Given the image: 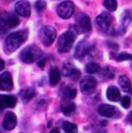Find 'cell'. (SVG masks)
<instances>
[{"label":"cell","mask_w":132,"mask_h":133,"mask_svg":"<svg viewBox=\"0 0 132 133\" xmlns=\"http://www.w3.org/2000/svg\"><path fill=\"white\" fill-rule=\"evenodd\" d=\"M99 115L105 117V118H113L116 116V108L113 105H108V104H102L100 105L98 108Z\"/></svg>","instance_id":"cell-14"},{"label":"cell","mask_w":132,"mask_h":133,"mask_svg":"<svg viewBox=\"0 0 132 133\" xmlns=\"http://www.w3.org/2000/svg\"><path fill=\"white\" fill-rule=\"evenodd\" d=\"M0 22H1V32L4 33L8 28H15L19 25L20 21L18 17L15 15H9L6 11H2L0 15Z\"/></svg>","instance_id":"cell-4"},{"label":"cell","mask_w":132,"mask_h":133,"mask_svg":"<svg viewBox=\"0 0 132 133\" xmlns=\"http://www.w3.org/2000/svg\"><path fill=\"white\" fill-rule=\"evenodd\" d=\"M121 104H122V106L124 108H128L130 106V104H131V100L128 96H124L121 100Z\"/></svg>","instance_id":"cell-29"},{"label":"cell","mask_w":132,"mask_h":133,"mask_svg":"<svg viewBox=\"0 0 132 133\" xmlns=\"http://www.w3.org/2000/svg\"><path fill=\"white\" fill-rule=\"evenodd\" d=\"M127 120H128V121H131V120H132V111L130 112V114H129V116H128Z\"/></svg>","instance_id":"cell-34"},{"label":"cell","mask_w":132,"mask_h":133,"mask_svg":"<svg viewBox=\"0 0 132 133\" xmlns=\"http://www.w3.org/2000/svg\"><path fill=\"white\" fill-rule=\"evenodd\" d=\"M75 67L73 66L70 62H66L63 65V69H62V72H63V75L65 76H71V74L75 71Z\"/></svg>","instance_id":"cell-22"},{"label":"cell","mask_w":132,"mask_h":133,"mask_svg":"<svg viewBox=\"0 0 132 133\" xmlns=\"http://www.w3.org/2000/svg\"><path fill=\"white\" fill-rule=\"evenodd\" d=\"M45 6H47V3H45L44 0H37L36 3H35V8H36V10H38V11L43 10V9L45 8Z\"/></svg>","instance_id":"cell-27"},{"label":"cell","mask_w":132,"mask_h":133,"mask_svg":"<svg viewBox=\"0 0 132 133\" xmlns=\"http://www.w3.org/2000/svg\"><path fill=\"white\" fill-rule=\"evenodd\" d=\"M96 26L100 31L102 32H106L113 23V17L108 14V12H102L101 15H99L98 17L95 20Z\"/></svg>","instance_id":"cell-6"},{"label":"cell","mask_w":132,"mask_h":133,"mask_svg":"<svg viewBox=\"0 0 132 133\" xmlns=\"http://www.w3.org/2000/svg\"><path fill=\"white\" fill-rule=\"evenodd\" d=\"M93 49V44L88 42L87 40H82L78 42V44L76 45L75 48V53H74V56L77 58V59H82L84 58L88 53H90Z\"/></svg>","instance_id":"cell-8"},{"label":"cell","mask_w":132,"mask_h":133,"mask_svg":"<svg viewBox=\"0 0 132 133\" xmlns=\"http://www.w3.org/2000/svg\"><path fill=\"white\" fill-rule=\"evenodd\" d=\"M129 21H130L129 12H126V14H125V16H124V18H123V27H124V28H126V27H127V25H128Z\"/></svg>","instance_id":"cell-30"},{"label":"cell","mask_w":132,"mask_h":133,"mask_svg":"<svg viewBox=\"0 0 132 133\" xmlns=\"http://www.w3.org/2000/svg\"><path fill=\"white\" fill-rule=\"evenodd\" d=\"M15 10L18 15L21 17H29L31 14V6L28 1L26 0H21L18 1L15 5Z\"/></svg>","instance_id":"cell-10"},{"label":"cell","mask_w":132,"mask_h":133,"mask_svg":"<svg viewBox=\"0 0 132 133\" xmlns=\"http://www.w3.org/2000/svg\"><path fill=\"white\" fill-rule=\"evenodd\" d=\"M61 79V73L60 70L57 67H53L50 71V84L52 86H56Z\"/></svg>","instance_id":"cell-17"},{"label":"cell","mask_w":132,"mask_h":133,"mask_svg":"<svg viewBox=\"0 0 132 133\" xmlns=\"http://www.w3.org/2000/svg\"><path fill=\"white\" fill-rule=\"evenodd\" d=\"M119 84L122 88L123 91L127 92V93H131L132 92V85L130 79L126 76V75H121L119 78Z\"/></svg>","instance_id":"cell-19"},{"label":"cell","mask_w":132,"mask_h":133,"mask_svg":"<svg viewBox=\"0 0 132 133\" xmlns=\"http://www.w3.org/2000/svg\"><path fill=\"white\" fill-rule=\"evenodd\" d=\"M17 122L18 121H17L16 115L14 112H11V111H8V112H6V115H5L4 119H3L2 126H3V128L5 130H12L17 126Z\"/></svg>","instance_id":"cell-12"},{"label":"cell","mask_w":132,"mask_h":133,"mask_svg":"<svg viewBox=\"0 0 132 133\" xmlns=\"http://www.w3.org/2000/svg\"><path fill=\"white\" fill-rule=\"evenodd\" d=\"M106 97H107V99L113 101V102H118V101H120V99H122L121 98V93L118 90V88L113 87V86L109 87V88H107Z\"/></svg>","instance_id":"cell-16"},{"label":"cell","mask_w":132,"mask_h":133,"mask_svg":"<svg viewBox=\"0 0 132 133\" xmlns=\"http://www.w3.org/2000/svg\"><path fill=\"white\" fill-rule=\"evenodd\" d=\"M103 74L107 77V78H113L114 77V74H115V71L114 69H111L110 67H105L103 69Z\"/></svg>","instance_id":"cell-28"},{"label":"cell","mask_w":132,"mask_h":133,"mask_svg":"<svg viewBox=\"0 0 132 133\" xmlns=\"http://www.w3.org/2000/svg\"><path fill=\"white\" fill-rule=\"evenodd\" d=\"M56 30L52 26H44L39 31V38L45 46H50L56 39Z\"/></svg>","instance_id":"cell-5"},{"label":"cell","mask_w":132,"mask_h":133,"mask_svg":"<svg viewBox=\"0 0 132 133\" xmlns=\"http://www.w3.org/2000/svg\"><path fill=\"white\" fill-rule=\"evenodd\" d=\"M117 61L122 62V61H126V60H132V55L128 54V53H122L120 55L117 56Z\"/></svg>","instance_id":"cell-26"},{"label":"cell","mask_w":132,"mask_h":133,"mask_svg":"<svg viewBox=\"0 0 132 133\" xmlns=\"http://www.w3.org/2000/svg\"><path fill=\"white\" fill-rule=\"evenodd\" d=\"M4 68V62H3V60H1V67H0V69H3Z\"/></svg>","instance_id":"cell-35"},{"label":"cell","mask_w":132,"mask_h":133,"mask_svg":"<svg viewBox=\"0 0 132 133\" xmlns=\"http://www.w3.org/2000/svg\"><path fill=\"white\" fill-rule=\"evenodd\" d=\"M100 70V66H99L97 63L95 62H91V63H88L86 65V71L90 74H93V73H96Z\"/></svg>","instance_id":"cell-25"},{"label":"cell","mask_w":132,"mask_h":133,"mask_svg":"<svg viewBox=\"0 0 132 133\" xmlns=\"http://www.w3.org/2000/svg\"><path fill=\"white\" fill-rule=\"evenodd\" d=\"M35 96V90L32 88H27V89H24L22 90L21 92V97L24 101H29L30 99H32L33 97Z\"/></svg>","instance_id":"cell-21"},{"label":"cell","mask_w":132,"mask_h":133,"mask_svg":"<svg viewBox=\"0 0 132 133\" xmlns=\"http://www.w3.org/2000/svg\"><path fill=\"white\" fill-rule=\"evenodd\" d=\"M80 76H81V72H80V70H77V69H75V71H74V72H73V73L71 74V76H70V77H71L72 79H74V81H76V79H77V78H78Z\"/></svg>","instance_id":"cell-31"},{"label":"cell","mask_w":132,"mask_h":133,"mask_svg":"<svg viewBox=\"0 0 132 133\" xmlns=\"http://www.w3.org/2000/svg\"><path fill=\"white\" fill-rule=\"evenodd\" d=\"M28 37L27 31H18L9 34L4 41V49L7 53H12L19 49Z\"/></svg>","instance_id":"cell-1"},{"label":"cell","mask_w":132,"mask_h":133,"mask_svg":"<svg viewBox=\"0 0 132 133\" xmlns=\"http://www.w3.org/2000/svg\"><path fill=\"white\" fill-rule=\"evenodd\" d=\"M77 26L78 29L85 33H88L91 31V22H90V18L87 15H81L77 21Z\"/></svg>","instance_id":"cell-13"},{"label":"cell","mask_w":132,"mask_h":133,"mask_svg":"<svg viewBox=\"0 0 132 133\" xmlns=\"http://www.w3.org/2000/svg\"><path fill=\"white\" fill-rule=\"evenodd\" d=\"M103 5L109 11H115L117 9V6H118L117 0H104L103 1Z\"/></svg>","instance_id":"cell-24"},{"label":"cell","mask_w":132,"mask_h":133,"mask_svg":"<svg viewBox=\"0 0 132 133\" xmlns=\"http://www.w3.org/2000/svg\"><path fill=\"white\" fill-rule=\"evenodd\" d=\"M41 55H42L41 51L36 45H30V46H27L21 53L20 58L24 63L30 64V63H33L34 61H36L37 59H39Z\"/></svg>","instance_id":"cell-3"},{"label":"cell","mask_w":132,"mask_h":133,"mask_svg":"<svg viewBox=\"0 0 132 133\" xmlns=\"http://www.w3.org/2000/svg\"><path fill=\"white\" fill-rule=\"evenodd\" d=\"M61 95H62V97L64 99H67V100L73 99L76 96V90L74 88H71V87H66L65 89L62 90Z\"/></svg>","instance_id":"cell-20"},{"label":"cell","mask_w":132,"mask_h":133,"mask_svg":"<svg viewBox=\"0 0 132 133\" xmlns=\"http://www.w3.org/2000/svg\"><path fill=\"white\" fill-rule=\"evenodd\" d=\"M14 87L12 78L9 72H3L0 75V89L2 91H9Z\"/></svg>","instance_id":"cell-11"},{"label":"cell","mask_w":132,"mask_h":133,"mask_svg":"<svg viewBox=\"0 0 132 133\" xmlns=\"http://www.w3.org/2000/svg\"><path fill=\"white\" fill-rule=\"evenodd\" d=\"M63 130L65 133H77V126L70 122H64L63 123Z\"/></svg>","instance_id":"cell-23"},{"label":"cell","mask_w":132,"mask_h":133,"mask_svg":"<svg viewBox=\"0 0 132 133\" xmlns=\"http://www.w3.org/2000/svg\"><path fill=\"white\" fill-rule=\"evenodd\" d=\"M76 33H77V31H72V29H70L59 37L57 48L60 53H67L70 51V49L73 45Z\"/></svg>","instance_id":"cell-2"},{"label":"cell","mask_w":132,"mask_h":133,"mask_svg":"<svg viewBox=\"0 0 132 133\" xmlns=\"http://www.w3.org/2000/svg\"><path fill=\"white\" fill-rule=\"evenodd\" d=\"M50 133H60V131H59L58 128H54V129H52V130L50 131Z\"/></svg>","instance_id":"cell-33"},{"label":"cell","mask_w":132,"mask_h":133,"mask_svg":"<svg viewBox=\"0 0 132 133\" xmlns=\"http://www.w3.org/2000/svg\"><path fill=\"white\" fill-rule=\"evenodd\" d=\"M0 103H1V108L5 107H15L17 99L12 95H1L0 96Z\"/></svg>","instance_id":"cell-15"},{"label":"cell","mask_w":132,"mask_h":133,"mask_svg":"<svg viewBox=\"0 0 132 133\" xmlns=\"http://www.w3.org/2000/svg\"><path fill=\"white\" fill-rule=\"evenodd\" d=\"M61 110L65 116H70L75 110V104L71 101H67V99H65L61 104Z\"/></svg>","instance_id":"cell-18"},{"label":"cell","mask_w":132,"mask_h":133,"mask_svg":"<svg viewBox=\"0 0 132 133\" xmlns=\"http://www.w3.org/2000/svg\"><path fill=\"white\" fill-rule=\"evenodd\" d=\"M45 65V59H41V60H39V62H38V66L40 67V68H43Z\"/></svg>","instance_id":"cell-32"},{"label":"cell","mask_w":132,"mask_h":133,"mask_svg":"<svg viewBox=\"0 0 132 133\" xmlns=\"http://www.w3.org/2000/svg\"><path fill=\"white\" fill-rule=\"evenodd\" d=\"M97 86V81L93 76H85L81 81V90L85 94H89L95 90Z\"/></svg>","instance_id":"cell-9"},{"label":"cell","mask_w":132,"mask_h":133,"mask_svg":"<svg viewBox=\"0 0 132 133\" xmlns=\"http://www.w3.org/2000/svg\"><path fill=\"white\" fill-rule=\"evenodd\" d=\"M57 12H58V16L61 17L62 19H69L74 12V5L71 1L61 2L58 5Z\"/></svg>","instance_id":"cell-7"}]
</instances>
